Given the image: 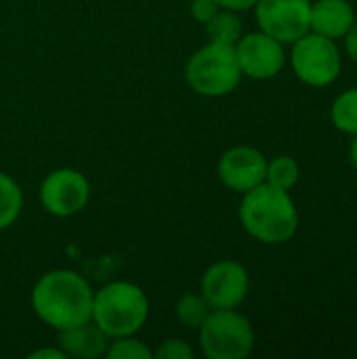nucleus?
<instances>
[{
	"label": "nucleus",
	"instance_id": "obj_16",
	"mask_svg": "<svg viewBox=\"0 0 357 359\" xmlns=\"http://www.w3.org/2000/svg\"><path fill=\"white\" fill-rule=\"evenodd\" d=\"M177 320L181 322V326L189 328V330H200V326L206 322V318L210 316L213 307L208 305V301L202 297V292H185L179 301H177Z\"/></svg>",
	"mask_w": 357,
	"mask_h": 359
},
{
	"label": "nucleus",
	"instance_id": "obj_3",
	"mask_svg": "<svg viewBox=\"0 0 357 359\" xmlns=\"http://www.w3.org/2000/svg\"><path fill=\"white\" fill-rule=\"evenodd\" d=\"M149 316V301L143 288L133 282H109L93 297V322L107 339L137 334Z\"/></svg>",
	"mask_w": 357,
	"mask_h": 359
},
{
	"label": "nucleus",
	"instance_id": "obj_24",
	"mask_svg": "<svg viewBox=\"0 0 357 359\" xmlns=\"http://www.w3.org/2000/svg\"><path fill=\"white\" fill-rule=\"evenodd\" d=\"M32 359H42V358H55V359H65L67 355L63 353L61 347H44V349H36L29 353Z\"/></svg>",
	"mask_w": 357,
	"mask_h": 359
},
{
	"label": "nucleus",
	"instance_id": "obj_5",
	"mask_svg": "<svg viewBox=\"0 0 357 359\" xmlns=\"http://www.w3.org/2000/svg\"><path fill=\"white\" fill-rule=\"evenodd\" d=\"M198 337L208 359H246L255 349V328L236 309H213Z\"/></svg>",
	"mask_w": 357,
	"mask_h": 359
},
{
	"label": "nucleus",
	"instance_id": "obj_7",
	"mask_svg": "<svg viewBox=\"0 0 357 359\" xmlns=\"http://www.w3.org/2000/svg\"><path fill=\"white\" fill-rule=\"evenodd\" d=\"M90 183L76 168H57L40 185V204L53 217H74L86 208Z\"/></svg>",
	"mask_w": 357,
	"mask_h": 359
},
{
	"label": "nucleus",
	"instance_id": "obj_23",
	"mask_svg": "<svg viewBox=\"0 0 357 359\" xmlns=\"http://www.w3.org/2000/svg\"><path fill=\"white\" fill-rule=\"evenodd\" d=\"M343 40H345V50H347L349 59L357 63V19L353 21L351 29L345 34V38H343Z\"/></svg>",
	"mask_w": 357,
	"mask_h": 359
},
{
	"label": "nucleus",
	"instance_id": "obj_17",
	"mask_svg": "<svg viewBox=\"0 0 357 359\" xmlns=\"http://www.w3.org/2000/svg\"><path fill=\"white\" fill-rule=\"evenodd\" d=\"M330 120L337 130L345 135H357V86L341 93L330 107Z\"/></svg>",
	"mask_w": 357,
	"mask_h": 359
},
{
	"label": "nucleus",
	"instance_id": "obj_13",
	"mask_svg": "<svg viewBox=\"0 0 357 359\" xmlns=\"http://www.w3.org/2000/svg\"><path fill=\"white\" fill-rule=\"evenodd\" d=\"M107 337L99 330V326L90 320L86 324L61 330L57 337V345L63 349L67 358L78 359H97L105 355L107 349Z\"/></svg>",
	"mask_w": 357,
	"mask_h": 359
},
{
	"label": "nucleus",
	"instance_id": "obj_4",
	"mask_svg": "<svg viewBox=\"0 0 357 359\" xmlns=\"http://www.w3.org/2000/svg\"><path fill=\"white\" fill-rule=\"evenodd\" d=\"M185 80L202 97H225L234 93L242 80L236 48L217 42L198 48L185 65Z\"/></svg>",
	"mask_w": 357,
	"mask_h": 359
},
{
	"label": "nucleus",
	"instance_id": "obj_20",
	"mask_svg": "<svg viewBox=\"0 0 357 359\" xmlns=\"http://www.w3.org/2000/svg\"><path fill=\"white\" fill-rule=\"evenodd\" d=\"M156 359H194L196 351L191 349L189 343H185L183 339H168L164 341L156 351H154Z\"/></svg>",
	"mask_w": 357,
	"mask_h": 359
},
{
	"label": "nucleus",
	"instance_id": "obj_6",
	"mask_svg": "<svg viewBox=\"0 0 357 359\" xmlns=\"http://www.w3.org/2000/svg\"><path fill=\"white\" fill-rule=\"evenodd\" d=\"M290 67L295 76L307 86L326 88L335 84L343 69V59L337 40H330L316 32L303 34L299 40L292 42Z\"/></svg>",
	"mask_w": 357,
	"mask_h": 359
},
{
	"label": "nucleus",
	"instance_id": "obj_19",
	"mask_svg": "<svg viewBox=\"0 0 357 359\" xmlns=\"http://www.w3.org/2000/svg\"><path fill=\"white\" fill-rule=\"evenodd\" d=\"M105 358L107 359H151L154 351L139 339H135V334L130 337H120V339H112V343L105 349Z\"/></svg>",
	"mask_w": 357,
	"mask_h": 359
},
{
	"label": "nucleus",
	"instance_id": "obj_10",
	"mask_svg": "<svg viewBox=\"0 0 357 359\" xmlns=\"http://www.w3.org/2000/svg\"><path fill=\"white\" fill-rule=\"evenodd\" d=\"M234 48L242 76L252 80H271L286 65L284 44L261 29L242 36Z\"/></svg>",
	"mask_w": 357,
	"mask_h": 359
},
{
	"label": "nucleus",
	"instance_id": "obj_18",
	"mask_svg": "<svg viewBox=\"0 0 357 359\" xmlns=\"http://www.w3.org/2000/svg\"><path fill=\"white\" fill-rule=\"evenodd\" d=\"M301 177V168L295 158L290 156H276L274 160H267V172H265V183L290 191Z\"/></svg>",
	"mask_w": 357,
	"mask_h": 359
},
{
	"label": "nucleus",
	"instance_id": "obj_21",
	"mask_svg": "<svg viewBox=\"0 0 357 359\" xmlns=\"http://www.w3.org/2000/svg\"><path fill=\"white\" fill-rule=\"evenodd\" d=\"M189 11H191V17L204 25L206 21H210L221 11V6L217 4V0H191Z\"/></svg>",
	"mask_w": 357,
	"mask_h": 359
},
{
	"label": "nucleus",
	"instance_id": "obj_2",
	"mask_svg": "<svg viewBox=\"0 0 357 359\" xmlns=\"http://www.w3.org/2000/svg\"><path fill=\"white\" fill-rule=\"evenodd\" d=\"M238 215L244 231L261 244H284L299 231V210L290 191L269 183L242 194Z\"/></svg>",
	"mask_w": 357,
	"mask_h": 359
},
{
	"label": "nucleus",
	"instance_id": "obj_15",
	"mask_svg": "<svg viewBox=\"0 0 357 359\" xmlns=\"http://www.w3.org/2000/svg\"><path fill=\"white\" fill-rule=\"evenodd\" d=\"M23 208V191L19 187V183L0 170V231L11 227Z\"/></svg>",
	"mask_w": 357,
	"mask_h": 359
},
{
	"label": "nucleus",
	"instance_id": "obj_12",
	"mask_svg": "<svg viewBox=\"0 0 357 359\" xmlns=\"http://www.w3.org/2000/svg\"><path fill=\"white\" fill-rule=\"evenodd\" d=\"M356 11L349 0H316L311 2L309 32L341 40L356 21Z\"/></svg>",
	"mask_w": 357,
	"mask_h": 359
},
{
	"label": "nucleus",
	"instance_id": "obj_25",
	"mask_svg": "<svg viewBox=\"0 0 357 359\" xmlns=\"http://www.w3.org/2000/svg\"><path fill=\"white\" fill-rule=\"evenodd\" d=\"M349 156H351V164L357 170V135H353V141H351V147H349Z\"/></svg>",
	"mask_w": 357,
	"mask_h": 359
},
{
	"label": "nucleus",
	"instance_id": "obj_22",
	"mask_svg": "<svg viewBox=\"0 0 357 359\" xmlns=\"http://www.w3.org/2000/svg\"><path fill=\"white\" fill-rule=\"evenodd\" d=\"M217 4L221 8H227V11H234V13H244V11L255 8L257 0H217Z\"/></svg>",
	"mask_w": 357,
	"mask_h": 359
},
{
	"label": "nucleus",
	"instance_id": "obj_14",
	"mask_svg": "<svg viewBox=\"0 0 357 359\" xmlns=\"http://www.w3.org/2000/svg\"><path fill=\"white\" fill-rule=\"evenodd\" d=\"M204 27H206L208 40H210V42H217V44L236 46L238 40L244 36L242 21H240L238 13L227 11V8H221L210 21L204 23Z\"/></svg>",
	"mask_w": 357,
	"mask_h": 359
},
{
	"label": "nucleus",
	"instance_id": "obj_9",
	"mask_svg": "<svg viewBox=\"0 0 357 359\" xmlns=\"http://www.w3.org/2000/svg\"><path fill=\"white\" fill-rule=\"evenodd\" d=\"M248 290V269L234 259L213 263L204 271L200 284V292L213 309H238L246 301Z\"/></svg>",
	"mask_w": 357,
	"mask_h": 359
},
{
	"label": "nucleus",
	"instance_id": "obj_8",
	"mask_svg": "<svg viewBox=\"0 0 357 359\" xmlns=\"http://www.w3.org/2000/svg\"><path fill=\"white\" fill-rule=\"evenodd\" d=\"M255 15L261 32L292 44L309 32L311 0H257Z\"/></svg>",
	"mask_w": 357,
	"mask_h": 359
},
{
	"label": "nucleus",
	"instance_id": "obj_11",
	"mask_svg": "<svg viewBox=\"0 0 357 359\" xmlns=\"http://www.w3.org/2000/svg\"><path fill=\"white\" fill-rule=\"evenodd\" d=\"M217 172H219L221 183L227 189L236 194H246L255 189L257 185L265 183L267 158L257 147L238 145V147L227 149L221 156Z\"/></svg>",
	"mask_w": 357,
	"mask_h": 359
},
{
	"label": "nucleus",
	"instance_id": "obj_1",
	"mask_svg": "<svg viewBox=\"0 0 357 359\" xmlns=\"http://www.w3.org/2000/svg\"><path fill=\"white\" fill-rule=\"evenodd\" d=\"M90 284L72 269H53L44 273L32 290V309L53 330L61 332L93 318Z\"/></svg>",
	"mask_w": 357,
	"mask_h": 359
}]
</instances>
